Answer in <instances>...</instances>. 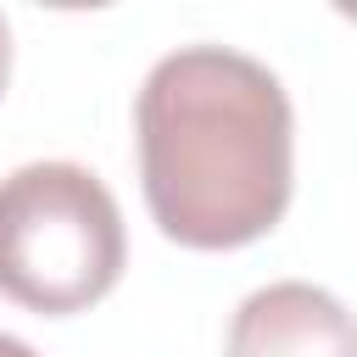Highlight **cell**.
Listing matches in <instances>:
<instances>
[{
	"mask_svg": "<svg viewBox=\"0 0 357 357\" xmlns=\"http://www.w3.org/2000/svg\"><path fill=\"white\" fill-rule=\"evenodd\" d=\"M139 190L156 229L190 251L262 240L296 184V117L284 84L223 45H190L151 67L134 100Z\"/></svg>",
	"mask_w": 357,
	"mask_h": 357,
	"instance_id": "cell-1",
	"label": "cell"
},
{
	"mask_svg": "<svg viewBox=\"0 0 357 357\" xmlns=\"http://www.w3.org/2000/svg\"><path fill=\"white\" fill-rule=\"evenodd\" d=\"M128 234L112 190L78 162H28L0 178V296L67 318L112 296Z\"/></svg>",
	"mask_w": 357,
	"mask_h": 357,
	"instance_id": "cell-2",
	"label": "cell"
},
{
	"mask_svg": "<svg viewBox=\"0 0 357 357\" xmlns=\"http://www.w3.org/2000/svg\"><path fill=\"white\" fill-rule=\"evenodd\" d=\"M229 357H357V318L329 290L279 279L240 301Z\"/></svg>",
	"mask_w": 357,
	"mask_h": 357,
	"instance_id": "cell-3",
	"label": "cell"
},
{
	"mask_svg": "<svg viewBox=\"0 0 357 357\" xmlns=\"http://www.w3.org/2000/svg\"><path fill=\"white\" fill-rule=\"evenodd\" d=\"M6 78H11V28L0 17V95H6Z\"/></svg>",
	"mask_w": 357,
	"mask_h": 357,
	"instance_id": "cell-4",
	"label": "cell"
},
{
	"mask_svg": "<svg viewBox=\"0 0 357 357\" xmlns=\"http://www.w3.org/2000/svg\"><path fill=\"white\" fill-rule=\"evenodd\" d=\"M39 6H50V11H100L112 0H39Z\"/></svg>",
	"mask_w": 357,
	"mask_h": 357,
	"instance_id": "cell-5",
	"label": "cell"
},
{
	"mask_svg": "<svg viewBox=\"0 0 357 357\" xmlns=\"http://www.w3.org/2000/svg\"><path fill=\"white\" fill-rule=\"evenodd\" d=\"M0 357H39L28 340H17V335H0Z\"/></svg>",
	"mask_w": 357,
	"mask_h": 357,
	"instance_id": "cell-6",
	"label": "cell"
},
{
	"mask_svg": "<svg viewBox=\"0 0 357 357\" xmlns=\"http://www.w3.org/2000/svg\"><path fill=\"white\" fill-rule=\"evenodd\" d=\"M329 6H335L340 17H351V22H357V0H329Z\"/></svg>",
	"mask_w": 357,
	"mask_h": 357,
	"instance_id": "cell-7",
	"label": "cell"
}]
</instances>
